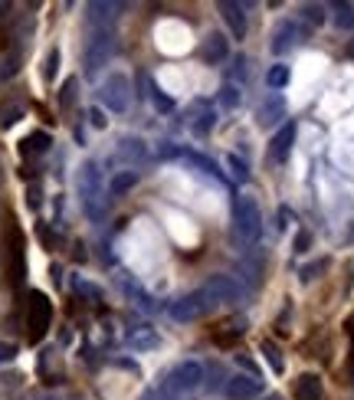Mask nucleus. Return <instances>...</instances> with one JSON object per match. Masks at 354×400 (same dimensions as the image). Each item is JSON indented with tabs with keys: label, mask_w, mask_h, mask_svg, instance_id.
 Returning <instances> with one entry per match:
<instances>
[{
	"label": "nucleus",
	"mask_w": 354,
	"mask_h": 400,
	"mask_svg": "<svg viewBox=\"0 0 354 400\" xmlns=\"http://www.w3.org/2000/svg\"><path fill=\"white\" fill-rule=\"evenodd\" d=\"M233 220L236 230L246 243H256L259 233H263V213H259V204L252 200L250 193H236L233 197Z\"/></svg>",
	"instance_id": "1"
},
{
	"label": "nucleus",
	"mask_w": 354,
	"mask_h": 400,
	"mask_svg": "<svg viewBox=\"0 0 354 400\" xmlns=\"http://www.w3.org/2000/svg\"><path fill=\"white\" fill-rule=\"evenodd\" d=\"M213 309H217L213 296H210L204 285H200V289L187 292L184 298H177L174 305L167 309V315H171L174 322H193V318H200V315H206V311H213Z\"/></svg>",
	"instance_id": "2"
},
{
	"label": "nucleus",
	"mask_w": 354,
	"mask_h": 400,
	"mask_svg": "<svg viewBox=\"0 0 354 400\" xmlns=\"http://www.w3.org/2000/svg\"><path fill=\"white\" fill-rule=\"evenodd\" d=\"M79 191H82V204H86L88 217H102L105 213V197H102V178H99V167L88 161L79 174Z\"/></svg>",
	"instance_id": "3"
},
{
	"label": "nucleus",
	"mask_w": 354,
	"mask_h": 400,
	"mask_svg": "<svg viewBox=\"0 0 354 400\" xmlns=\"http://www.w3.org/2000/svg\"><path fill=\"white\" fill-rule=\"evenodd\" d=\"M99 95H102L105 108H112L115 115H121V112H128V105H132V79L125 73H112L102 82Z\"/></svg>",
	"instance_id": "4"
},
{
	"label": "nucleus",
	"mask_w": 354,
	"mask_h": 400,
	"mask_svg": "<svg viewBox=\"0 0 354 400\" xmlns=\"http://www.w3.org/2000/svg\"><path fill=\"white\" fill-rule=\"evenodd\" d=\"M200 384H204V364L200 361H180V364L167 370V384L164 387L171 394H191Z\"/></svg>",
	"instance_id": "5"
},
{
	"label": "nucleus",
	"mask_w": 354,
	"mask_h": 400,
	"mask_svg": "<svg viewBox=\"0 0 354 400\" xmlns=\"http://www.w3.org/2000/svg\"><path fill=\"white\" fill-rule=\"evenodd\" d=\"M53 322V302L43 292H30V309H27V328H30V341H43V335L49 331Z\"/></svg>",
	"instance_id": "6"
},
{
	"label": "nucleus",
	"mask_w": 354,
	"mask_h": 400,
	"mask_svg": "<svg viewBox=\"0 0 354 400\" xmlns=\"http://www.w3.org/2000/svg\"><path fill=\"white\" fill-rule=\"evenodd\" d=\"M112 53H115V30H112V27L95 30L92 40H88V46H86V69L95 73L99 66H105V62L112 60Z\"/></svg>",
	"instance_id": "7"
},
{
	"label": "nucleus",
	"mask_w": 354,
	"mask_h": 400,
	"mask_svg": "<svg viewBox=\"0 0 354 400\" xmlns=\"http://www.w3.org/2000/svg\"><path fill=\"white\" fill-rule=\"evenodd\" d=\"M204 289L213 296V302H217V305H239V302L246 298V289H243L233 276H223V272L210 276V279L204 282Z\"/></svg>",
	"instance_id": "8"
},
{
	"label": "nucleus",
	"mask_w": 354,
	"mask_h": 400,
	"mask_svg": "<svg viewBox=\"0 0 354 400\" xmlns=\"http://www.w3.org/2000/svg\"><path fill=\"white\" fill-rule=\"evenodd\" d=\"M259 390H263V381L252 377V374H236V377H230L226 387H223V394L230 400H252Z\"/></svg>",
	"instance_id": "9"
},
{
	"label": "nucleus",
	"mask_w": 354,
	"mask_h": 400,
	"mask_svg": "<svg viewBox=\"0 0 354 400\" xmlns=\"http://www.w3.org/2000/svg\"><path fill=\"white\" fill-rule=\"evenodd\" d=\"M226 53H230V46H226V33L210 30L204 40H200V60L210 62V66L223 62V60H226Z\"/></svg>",
	"instance_id": "10"
},
{
	"label": "nucleus",
	"mask_w": 354,
	"mask_h": 400,
	"mask_svg": "<svg viewBox=\"0 0 354 400\" xmlns=\"http://www.w3.org/2000/svg\"><path fill=\"white\" fill-rule=\"evenodd\" d=\"M295 134H298L295 121H285L279 132L272 134V141H269V158H272V161H285V158H289V151H292V145H295Z\"/></svg>",
	"instance_id": "11"
},
{
	"label": "nucleus",
	"mask_w": 354,
	"mask_h": 400,
	"mask_svg": "<svg viewBox=\"0 0 354 400\" xmlns=\"http://www.w3.org/2000/svg\"><path fill=\"white\" fill-rule=\"evenodd\" d=\"M279 119H285V95L282 92H269L259 105V125L263 128H272L279 125Z\"/></svg>",
	"instance_id": "12"
},
{
	"label": "nucleus",
	"mask_w": 354,
	"mask_h": 400,
	"mask_svg": "<svg viewBox=\"0 0 354 400\" xmlns=\"http://www.w3.org/2000/svg\"><path fill=\"white\" fill-rule=\"evenodd\" d=\"M220 16L226 20V27H230V33H233L236 40L246 36V14H243L239 3H233V0H220Z\"/></svg>",
	"instance_id": "13"
},
{
	"label": "nucleus",
	"mask_w": 354,
	"mask_h": 400,
	"mask_svg": "<svg viewBox=\"0 0 354 400\" xmlns=\"http://www.w3.org/2000/svg\"><path fill=\"white\" fill-rule=\"evenodd\" d=\"M295 43H298V30H295V23L282 20L279 27H276V33H272V53H276V56H285Z\"/></svg>",
	"instance_id": "14"
},
{
	"label": "nucleus",
	"mask_w": 354,
	"mask_h": 400,
	"mask_svg": "<svg viewBox=\"0 0 354 400\" xmlns=\"http://www.w3.org/2000/svg\"><path fill=\"white\" fill-rule=\"evenodd\" d=\"M295 400H324V387L318 374H302L295 381Z\"/></svg>",
	"instance_id": "15"
},
{
	"label": "nucleus",
	"mask_w": 354,
	"mask_h": 400,
	"mask_svg": "<svg viewBox=\"0 0 354 400\" xmlns=\"http://www.w3.org/2000/svg\"><path fill=\"white\" fill-rule=\"evenodd\" d=\"M118 158L128 164H141L148 158V145L141 138H121L118 141Z\"/></svg>",
	"instance_id": "16"
},
{
	"label": "nucleus",
	"mask_w": 354,
	"mask_h": 400,
	"mask_svg": "<svg viewBox=\"0 0 354 400\" xmlns=\"http://www.w3.org/2000/svg\"><path fill=\"white\" fill-rule=\"evenodd\" d=\"M118 10H121V3H88V20L95 23V30H105V27H112Z\"/></svg>",
	"instance_id": "17"
},
{
	"label": "nucleus",
	"mask_w": 354,
	"mask_h": 400,
	"mask_svg": "<svg viewBox=\"0 0 354 400\" xmlns=\"http://www.w3.org/2000/svg\"><path fill=\"white\" fill-rule=\"evenodd\" d=\"M49 145H53V138H49L46 132H33L20 141V151H23V154H46Z\"/></svg>",
	"instance_id": "18"
},
{
	"label": "nucleus",
	"mask_w": 354,
	"mask_h": 400,
	"mask_svg": "<svg viewBox=\"0 0 354 400\" xmlns=\"http://www.w3.org/2000/svg\"><path fill=\"white\" fill-rule=\"evenodd\" d=\"M289 75H292V69H289L285 62H276V66L266 73V82H269V89H272V92H279V89H285V86H289Z\"/></svg>",
	"instance_id": "19"
},
{
	"label": "nucleus",
	"mask_w": 354,
	"mask_h": 400,
	"mask_svg": "<svg viewBox=\"0 0 354 400\" xmlns=\"http://www.w3.org/2000/svg\"><path fill=\"white\" fill-rule=\"evenodd\" d=\"M138 184V174L134 171H125V174H115L112 178V184H108V191H112V197H121V193H128Z\"/></svg>",
	"instance_id": "20"
},
{
	"label": "nucleus",
	"mask_w": 354,
	"mask_h": 400,
	"mask_svg": "<svg viewBox=\"0 0 354 400\" xmlns=\"http://www.w3.org/2000/svg\"><path fill=\"white\" fill-rule=\"evenodd\" d=\"M20 119H23V105H16V102L0 105V128H14Z\"/></svg>",
	"instance_id": "21"
},
{
	"label": "nucleus",
	"mask_w": 354,
	"mask_h": 400,
	"mask_svg": "<svg viewBox=\"0 0 354 400\" xmlns=\"http://www.w3.org/2000/svg\"><path fill=\"white\" fill-rule=\"evenodd\" d=\"M259 351L266 355V364L276 370V374H282V370H285V361H282V351L276 348V341H263V348H259Z\"/></svg>",
	"instance_id": "22"
},
{
	"label": "nucleus",
	"mask_w": 354,
	"mask_h": 400,
	"mask_svg": "<svg viewBox=\"0 0 354 400\" xmlns=\"http://www.w3.org/2000/svg\"><path fill=\"white\" fill-rule=\"evenodd\" d=\"M335 23L341 30H354V7L351 3H335Z\"/></svg>",
	"instance_id": "23"
},
{
	"label": "nucleus",
	"mask_w": 354,
	"mask_h": 400,
	"mask_svg": "<svg viewBox=\"0 0 354 400\" xmlns=\"http://www.w3.org/2000/svg\"><path fill=\"white\" fill-rule=\"evenodd\" d=\"M324 269H328V259H315V263H305V266L298 269V279L302 282H315L322 276Z\"/></svg>",
	"instance_id": "24"
},
{
	"label": "nucleus",
	"mask_w": 354,
	"mask_h": 400,
	"mask_svg": "<svg viewBox=\"0 0 354 400\" xmlns=\"http://www.w3.org/2000/svg\"><path fill=\"white\" fill-rule=\"evenodd\" d=\"M56 69H59V49L53 46V49L46 53V62H43V82H53V79H56Z\"/></svg>",
	"instance_id": "25"
},
{
	"label": "nucleus",
	"mask_w": 354,
	"mask_h": 400,
	"mask_svg": "<svg viewBox=\"0 0 354 400\" xmlns=\"http://www.w3.org/2000/svg\"><path fill=\"white\" fill-rule=\"evenodd\" d=\"M151 102L158 105L161 112H174V99H167V95L161 92V86H158V82H151Z\"/></svg>",
	"instance_id": "26"
},
{
	"label": "nucleus",
	"mask_w": 354,
	"mask_h": 400,
	"mask_svg": "<svg viewBox=\"0 0 354 400\" xmlns=\"http://www.w3.org/2000/svg\"><path fill=\"white\" fill-rule=\"evenodd\" d=\"M75 86H79L75 79H66V82H62V89H59V105H62V108H69V105L75 102Z\"/></svg>",
	"instance_id": "27"
},
{
	"label": "nucleus",
	"mask_w": 354,
	"mask_h": 400,
	"mask_svg": "<svg viewBox=\"0 0 354 400\" xmlns=\"http://www.w3.org/2000/svg\"><path fill=\"white\" fill-rule=\"evenodd\" d=\"M302 16H305L309 23H315V27H322L324 23V7H318V3H305V7H302Z\"/></svg>",
	"instance_id": "28"
},
{
	"label": "nucleus",
	"mask_w": 354,
	"mask_h": 400,
	"mask_svg": "<svg viewBox=\"0 0 354 400\" xmlns=\"http://www.w3.org/2000/svg\"><path fill=\"white\" fill-rule=\"evenodd\" d=\"M220 105H226V108H236L239 105V89H236L233 82H226L220 89Z\"/></svg>",
	"instance_id": "29"
},
{
	"label": "nucleus",
	"mask_w": 354,
	"mask_h": 400,
	"mask_svg": "<svg viewBox=\"0 0 354 400\" xmlns=\"http://www.w3.org/2000/svg\"><path fill=\"white\" fill-rule=\"evenodd\" d=\"M226 167L233 171V178H236V180H246V178H250V171H246V164L239 161L236 154H226Z\"/></svg>",
	"instance_id": "30"
},
{
	"label": "nucleus",
	"mask_w": 354,
	"mask_h": 400,
	"mask_svg": "<svg viewBox=\"0 0 354 400\" xmlns=\"http://www.w3.org/2000/svg\"><path fill=\"white\" fill-rule=\"evenodd\" d=\"M16 69H20V56H16V53H10V56L3 60V66H0V79H14Z\"/></svg>",
	"instance_id": "31"
},
{
	"label": "nucleus",
	"mask_w": 354,
	"mask_h": 400,
	"mask_svg": "<svg viewBox=\"0 0 354 400\" xmlns=\"http://www.w3.org/2000/svg\"><path fill=\"white\" fill-rule=\"evenodd\" d=\"M132 344L134 348H154L158 344V335H151V331L148 335H132Z\"/></svg>",
	"instance_id": "32"
},
{
	"label": "nucleus",
	"mask_w": 354,
	"mask_h": 400,
	"mask_svg": "<svg viewBox=\"0 0 354 400\" xmlns=\"http://www.w3.org/2000/svg\"><path fill=\"white\" fill-rule=\"evenodd\" d=\"M210 128H213V115H210V112H206V115H200V119L193 121V132H197V134H206Z\"/></svg>",
	"instance_id": "33"
},
{
	"label": "nucleus",
	"mask_w": 354,
	"mask_h": 400,
	"mask_svg": "<svg viewBox=\"0 0 354 400\" xmlns=\"http://www.w3.org/2000/svg\"><path fill=\"white\" fill-rule=\"evenodd\" d=\"M88 121H92V128H105V125H108L102 108H88Z\"/></svg>",
	"instance_id": "34"
},
{
	"label": "nucleus",
	"mask_w": 354,
	"mask_h": 400,
	"mask_svg": "<svg viewBox=\"0 0 354 400\" xmlns=\"http://www.w3.org/2000/svg\"><path fill=\"white\" fill-rule=\"evenodd\" d=\"M14 357H16V344L0 341V364H3V361H14Z\"/></svg>",
	"instance_id": "35"
},
{
	"label": "nucleus",
	"mask_w": 354,
	"mask_h": 400,
	"mask_svg": "<svg viewBox=\"0 0 354 400\" xmlns=\"http://www.w3.org/2000/svg\"><path fill=\"white\" fill-rule=\"evenodd\" d=\"M40 239H43L46 246H56V237H53V233H49V230H46L43 223H40Z\"/></svg>",
	"instance_id": "36"
},
{
	"label": "nucleus",
	"mask_w": 354,
	"mask_h": 400,
	"mask_svg": "<svg viewBox=\"0 0 354 400\" xmlns=\"http://www.w3.org/2000/svg\"><path fill=\"white\" fill-rule=\"evenodd\" d=\"M309 243H311L309 233H298V239H295V250H298V252H305V246H309Z\"/></svg>",
	"instance_id": "37"
},
{
	"label": "nucleus",
	"mask_w": 354,
	"mask_h": 400,
	"mask_svg": "<svg viewBox=\"0 0 354 400\" xmlns=\"http://www.w3.org/2000/svg\"><path fill=\"white\" fill-rule=\"evenodd\" d=\"M30 207H40V191L36 187H30Z\"/></svg>",
	"instance_id": "38"
},
{
	"label": "nucleus",
	"mask_w": 354,
	"mask_h": 400,
	"mask_svg": "<svg viewBox=\"0 0 354 400\" xmlns=\"http://www.w3.org/2000/svg\"><path fill=\"white\" fill-rule=\"evenodd\" d=\"M348 374H351V381H354V344H351V357H348Z\"/></svg>",
	"instance_id": "39"
},
{
	"label": "nucleus",
	"mask_w": 354,
	"mask_h": 400,
	"mask_svg": "<svg viewBox=\"0 0 354 400\" xmlns=\"http://www.w3.org/2000/svg\"><path fill=\"white\" fill-rule=\"evenodd\" d=\"M348 335H351V344H354V315L348 318Z\"/></svg>",
	"instance_id": "40"
},
{
	"label": "nucleus",
	"mask_w": 354,
	"mask_h": 400,
	"mask_svg": "<svg viewBox=\"0 0 354 400\" xmlns=\"http://www.w3.org/2000/svg\"><path fill=\"white\" fill-rule=\"evenodd\" d=\"M348 56H351V60H354V40H351V43H348Z\"/></svg>",
	"instance_id": "41"
},
{
	"label": "nucleus",
	"mask_w": 354,
	"mask_h": 400,
	"mask_svg": "<svg viewBox=\"0 0 354 400\" xmlns=\"http://www.w3.org/2000/svg\"><path fill=\"white\" fill-rule=\"evenodd\" d=\"M141 400H161V397H158V394H145V397H141Z\"/></svg>",
	"instance_id": "42"
},
{
	"label": "nucleus",
	"mask_w": 354,
	"mask_h": 400,
	"mask_svg": "<svg viewBox=\"0 0 354 400\" xmlns=\"http://www.w3.org/2000/svg\"><path fill=\"white\" fill-rule=\"evenodd\" d=\"M3 14H7V3H0V16H3Z\"/></svg>",
	"instance_id": "43"
},
{
	"label": "nucleus",
	"mask_w": 354,
	"mask_h": 400,
	"mask_svg": "<svg viewBox=\"0 0 354 400\" xmlns=\"http://www.w3.org/2000/svg\"><path fill=\"white\" fill-rule=\"evenodd\" d=\"M43 400H56V397H43Z\"/></svg>",
	"instance_id": "44"
},
{
	"label": "nucleus",
	"mask_w": 354,
	"mask_h": 400,
	"mask_svg": "<svg viewBox=\"0 0 354 400\" xmlns=\"http://www.w3.org/2000/svg\"><path fill=\"white\" fill-rule=\"evenodd\" d=\"M269 400H279V397H269Z\"/></svg>",
	"instance_id": "45"
}]
</instances>
